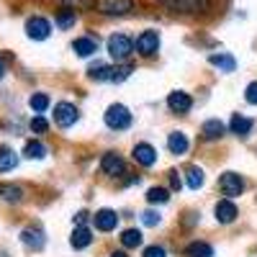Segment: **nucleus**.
Wrapping results in <instances>:
<instances>
[{"mask_svg": "<svg viewBox=\"0 0 257 257\" xmlns=\"http://www.w3.org/2000/svg\"><path fill=\"white\" fill-rule=\"evenodd\" d=\"M108 54L116 62H126L128 57L134 54V39L126 36V34H113L108 36Z\"/></svg>", "mask_w": 257, "mask_h": 257, "instance_id": "nucleus-1", "label": "nucleus"}, {"mask_svg": "<svg viewBox=\"0 0 257 257\" xmlns=\"http://www.w3.org/2000/svg\"><path fill=\"white\" fill-rule=\"evenodd\" d=\"M105 126L113 128V132H123V128L132 126V113H128L126 105H121V103L108 105V111H105Z\"/></svg>", "mask_w": 257, "mask_h": 257, "instance_id": "nucleus-2", "label": "nucleus"}, {"mask_svg": "<svg viewBox=\"0 0 257 257\" xmlns=\"http://www.w3.org/2000/svg\"><path fill=\"white\" fill-rule=\"evenodd\" d=\"M219 190L224 193L229 201L237 198V196H242V193H244V180H242V175H237V173H224V175L219 178Z\"/></svg>", "mask_w": 257, "mask_h": 257, "instance_id": "nucleus-3", "label": "nucleus"}, {"mask_svg": "<svg viewBox=\"0 0 257 257\" xmlns=\"http://www.w3.org/2000/svg\"><path fill=\"white\" fill-rule=\"evenodd\" d=\"M137 52L142 54V57H155L157 54V49H160V34L157 31H152V29H147V31H142L139 36H137Z\"/></svg>", "mask_w": 257, "mask_h": 257, "instance_id": "nucleus-4", "label": "nucleus"}, {"mask_svg": "<svg viewBox=\"0 0 257 257\" xmlns=\"http://www.w3.org/2000/svg\"><path fill=\"white\" fill-rule=\"evenodd\" d=\"M175 13H203L208 11V0H160Z\"/></svg>", "mask_w": 257, "mask_h": 257, "instance_id": "nucleus-5", "label": "nucleus"}, {"mask_svg": "<svg viewBox=\"0 0 257 257\" xmlns=\"http://www.w3.org/2000/svg\"><path fill=\"white\" fill-rule=\"evenodd\" d=\"M26 34H29V39L44 41V39H49V34H52V24H49L47 18H41V16H34V18L26 21Z\"/></svg>", "mask_w": 257, "mask_h": 257, "instance_id": "nucleus-6", "label": "nucleus"}, {"mask_svg": "<svg viewBox=\"0 0 257 257\" xmlns=\"http://www.w3.org/2000/svg\"><path fill=\"white\" fill-rule=\"evenodd\" d=\"M77 118H80V111L75 108L72 103H57V105H54V123H57V126L67 128V126H72Z\"/></svg>", "mask_w": 257, "mask_h": 257, "instance_id": "nucleus-7", "label": "nucleus"}, {"mask_svg": "<svg viewBox=\"0 0 257 257\" xmlns=\"http://www.w3.org/2000/svg\"><path fill=\"white\" fill-rule=\"evenodd\" d=\"M134 0H98V8L105 16H123L134 11Z\"/></svg>", "mask_w": 257, "mask_h": 257, "instance_id": "nucleus-8", "label": "nucleus"}, {"mask_svg": "<svg viewBox=\"0 0 257 257\" xmlns=\"http://www.w3.org/2000/svg\"><path fill=\"white\" fill-rule=\"evenodd\" d=\"M132 157H134V162L142 165V167H152V165L157 162V149H155L152 144L142 142V144H137V147L132 149Z\"/></svg>", "mask_w": 257, "mask_h": 257, "instance_id": "nucleus-9", "label": "nucleus"}, {"mask_svg": "<svg viewBox=\"0 0 257 257\" xmlns=\"http://www.w3.org/2000/svg\"><path fill=\"white\" fill-rule=\"evenodd\" d=\"M167 108L173 113H188L193 108V98L188 93H183V90H175V93L167 95Z\"/></svg>", "mask_w": 257, "mask_h": 257, "instance_id": "nucleus-10", "label": "nucleus"}, {"mask_svg": "<svg viewBox=\"0 0 257 257\" xmlns=\"http://www.w3.org/2000/svg\"><path fill=\"white\" fill-rule=\"evenodd\" d=\"M100 170H103L105 175H123L126 162H123V157H121V155L108 152V155H103V160H100Z\"/></svg>", "mask_w": 257, "mask_h": 257, "instance_id": "nucleus-11", "label": "nucleus"}, {"mask_svg": "<svg viewBox=\"0 0 257 257\" xmlns=\"http://www.w3.org/2000/svg\"><path fill=\"white\" fill-rule=\"evenodd\" d=\"M213 213H216V221H219V224H231L234 219L239 216L237 206H234L229 198H224V201H219L216 206H213Z\"/></svg>", "mask_w": 257, "mask_h": 257, "instance_id": "nucleus-12", "label": "nucleus"}, {"mask_svg": "<svg viewBox=\"0 0 257 257\" xmlns=\"http://www.w3.org/2000/svg\"><path fill=\"white\" fill-rule=\"evenodd\" d=\"M93 221H95L98 231H113L118 226V216H116V211H111V208H100L93 216Z\"/></svg>", "mask_w": 257, "mask_h": 257, "instance_id": "nucleus-13", "label": "nucleus"}, {"mask_svg": "<svg viewBox=\"0 0 257 257\" xmlns=\"http://www.w3.org/2000/svg\"><path fill=\"white\" fill-rule=\"evenodd\" d=\"M72 52H75L77 57H93V54L98 52V39H93V36H80V39H75V41H72Z\"/></svg>", "mask_w": 257, "mask_h": 257, "instance_id": "nucleus-14", "label": "nucleus"}, {"mask_svg": "<svg viewBox=\"0 0 257 257\" xmlns=\"http://www.w3.org/2000/svg\"><path fill=\"white\" fill-rule=\"evenodd\" d=\"M21 242H24L29 249H41V247H44V231H41V229H24V231H21Z\"/></svg>", "mask_w": 257, "mask_h": 257, "instance_id": "nucleus-15", "label": "nucleus"}, {"mask_svg": "<svg viewBox=\"0 0 257 257\" xmlns=\"http://www.w3.org/2000/svg\"><path fill=\"white\" fill-rule=\"evenodd\" d=\"M201 134H203V139H206V142L219 139V137H224V123H221L219 118H208V121L201 126Z\"/></svg>", "mask_w": 257, "mask_h": 257, "instance_id": "nucleus-16", "label": "nucleus"}, {"mask_svg": "<svg viewBox=\"0 0 257 257\" xmlns=\"http://www.w3.org/2000/svg\"><path fill=\"white\" fill-rule=\"evenodd\" d=\"M93 242V231L88 229V226H77L75 231H72V237H70V244L75 247V249H85Z\"/></svg>", "mask_w": 257, "mask_h": 257, "instance_id": "nucleus-17", "label": "nucleus"}, {"mask_svg": "<svg viewBox=\"0 0 257 257\" xmlns=\"http://www.w3.org/2000/svg\"><path fill=\"white\" fill-rule=\"evenodd\" d=\"M167 149L173 155H185L188 152V137L183 132H173L167 137Z\"/></svg>", "mask_w": 257, "mask_h": 257, "instance_id": "nucleus-18", "label": "nucleus"}, {"mask_svg": "<svg viewBox=\"0 0 257 257\" xmlns=\"http://www.w3.org/2000/svg\"><path fill=\"white\" fill-rule=\"evenodd\" d=\"M229 128H231V134H237V137H247V134L252 132V118H247V116H239V113H234V116H231V123H229Z\"/></svg>", "mask_w": 257, "mask_h": 257, "instance_id": "nucleus-19", "label": "nucleus"}, {"mask_svg": "<svg viewBox=\"0 0 257 257\" xmlns=\"http://www.w3.org/2000/svg\"><path fill=\"white\" fill-rule=\"evenodd\" d=\"M0 198L8 201V203H21V201H24V188L3 183V185H0Z\"/></svg>", "mask_w": 257, "mask_h": 257, "instance_id": "nucleus-20", "label": "nucleus"}, {"mask_svg": "<svg viewBox=\"0 0 257 257\" xmlns=\"http://www.w3.org/2000/svg\"><path fill=\"white\" fill-rule=\"evenodd\" d=\"M208 62L213 64V67H219L221 72H234L237 70V59H234L231 54H211Z\"/></svg>", "mask_w": 257, "mask_h": 257, "instance_id": "nucleus-21", "label": "nucleus"}, {"mask_svg": "<svg viewBox=\"0 0 257 257\" xmlns=\"http://www.w3.org/2000/svg\"><path fill=\"white\" fill-rule=\"evenodd\" d=\"M18 165V157L11 147H0V173H8Z\"/></svg>", "mask_w": 257, "mask_h": 257, "instance_id": "nucleus-22", "label": "nucleus"}, {"mask_svg": "<svg viewBox=\"0 0 257 257\" xmlns=\"http://www.w3.org/2000/svg\"><path fill=\"white\" fill-rule=\"evenodd\" d=\"M185 254L188 257H213V247L206 242H190L185 247Z\"/></svg>", "mask_w": 257, "mask_h": 257, "instance_id": "nucleus-23", "label": "nucleus"}, {"mask_svg": "<svg viewBox=\"0 0 257 257\" xmlns=\"http://www.w3.org/2000/svg\"><path fill=\"white\" fill-rule=\"evenodd\" d=\"M88 77H90V80H95V82L111 80V67H108V64H103V62H95V64H90Z\"/></svg>", "mask_w": 257, "mask_h": 257, "instance_id": "nucleus-24", "label": "nucleus"}, {"mask_svg": "<svg viewBox=\"0 0 257 257\" xmlns=\"http://www.w3.org/2000/svg\"><path fill=\"white\" fill-rule=\"evenodd\" d=\"M142 242H144V237H142V231H139V229H126V231L121 234V244L128 247V249L139 247Z\"/></svg>", "mask_w": 257, "mask_h": 257, "instance_id": "nucleus-25", "label": "nucleus"}, {"mask_svg": "<svg viewBox=\"0 0 257 257\" xmlns=\"http://www.w3.org/2000/svg\"><path fill=\"white\" fill-rule=\"evenodd\" d=\"M24 155L29 157V160H41L47 155V147L41 144V142H36V139H31V142H26V147H24Z\"/></svg>", "mask_w": 257, "mask_h": 257, "instance_id": "nucleus-26", "label": "nucleus"}, {"mask_svg": "<svg viewBox=\"0 0 257 257\" xmlns=\"http://www.w3.org/2000/svg\"><path fill=\"white\" fill-rule=\"evenodd\" d=\"M185 178H188V188H190V190H198V188H203V180H206L201 167H188Z\"/></svg>", "mask_w": 257, "mask_h": 257, "instance_id": "nucleus-27", "label": "nucleus"}, {"mask_svg": "<svg viewBox=\"0 0 257 257\" xmlns=\"http://www.w3.org/2000/svg\"><path fill=\"white\" fill-rule=\"evenodd\" d=\"M29 105H31V111L44 113V111L49 108V95H47V93H34V95L29 98Z\"/></svg>", "mask_w": 257, "mask_h": 257, "instance_id": "nucleus-28", "label": "nucleus"}, {"mask_svg": "<svg viewBox=\"0 0 257 257\" xmlns=\"http://www.w3.org/2000/svg\"><path fill=\"white\" fill-rule=\"evenodd\" d=\"M75 21H77V16H75V11H59L57 13V26L62 29V31H67V29H72L75 26Z\"/></svg>", "mask_w": 257, "mask_h": 257, "instance_id": "nucleus-29", "label": "nucleus"}, {"mask_svg": "<svg viewBox=\"0 0 257 257\" xmlns=\"http://www.w3.org/2000/svg\"><path fill=\"white\" fill-rule=\"evenodd\" d=\"M147 201L149 203H167L170 201V190H165V188H149L147 190Z\"/></svg>", "mask_w": 257, "mask_h": 257, "instance_id": "nucleus-30", "label": "nucleus"}, {"mask_svg": "<svg viewBox=\"0 0 257 257\" xmlns=\"http://www.w3.org/2000/svg\"><path fill=\"white\" fill-rule=\"evenodd\" d=\"M62 6L67 11H88L95 6V0H62Z\"/></svg>", "mask_w": 257, "mask_h": 257, "instance_id": "nucleus-31", "label": "nucleus"}, {"mask_svg": "<svg viewBox=\"0 0 257 257\" xmlns=\"http://www.w3.org/2000/svg\"><path fill=\"white\" fill-rule=\"evenodd\" d=\"M132 72H134L132 64H121V67H113V70H111V80H113V82H123Z\"/></svg>", "mask_w": 257, "mask_h": 257, "instance_id": "nucleus-32", "label": "nucleus"}, {"mask_svg": "<svg viewBox=\"0 0 257 257\" xmlns=\"http://www.w3.org/2000/svg\"><path fill=\"white\" fill-rule=\"evenodd\" d=\"M29 126H31L34 134H47V132H49V121H47L44 116H34Z\"/></svg>", "mask_w": 257, "mask_h": 257, "instance_id": "nucleus-33", "label": "nucleus"}, {"mask_svg": "<svg viewBox=\"0 0 257 257\" xmlns=\"http://www.w3.org/2000/svg\"><path fill=\"white\" fill-rule=\"evenodd\" d=\"M142 221H144L147 226H157L162 219H160V213H157V211H144V213H142Z\"/></svg>", "mask_w": 257, "mask_h": 257, "instance_id": "nucleus-34", "label": "nucleus"}, {"mask_svg": "<svg viewBox=\"0 0 257 257\" xmlns=\"http://www.w3.org/2000/svg\"><path fill=\"white\" fill-rule=\"evenodd\" d=\"M244 100H247V103H252V105H257V82H249V85H247V90H244Z\"/></svg>", "mask_w": 257, "mask_h": 257, "instance_id": "nucleus-35", "label": "nucleus"}, {"mask_svg": "<svg viewBox=\"0 0 257 257\" xmlns=\"http://www.w3.org/2000/svg\"><path fill=\"white\" fill-rule=\"evenodd\" d=\"M144 257H167V252H165V247L152 244V247H147V249H144Z\"/></svg>", "mask_w": 257, "mask_h": 257, "instance_id": "nucleus-36", "label": "nucleus"}, {"mask_svg": "<svg viewBox=\"0 0 257 257\" xmlns=\"http://www.w3.org/2000/svg\"><path fill=\"white\" fill-rule=\"evenodd\" d=\"M170 185H173V190H180V178H178V173H170Z\"/></svg>", "mask_w": 257, "mask_h": 257, "instance_id": "nucleus-37", "label": "nucleus"}, {"mask_svg": "<svg viewBox=\"0 0 257 257\" xmlns=\"http://www.w3.org/2000/svg\"><path fill=\"white\" fill-rule=\"evenodd\" d=\"M90 216H88V213H85V211H80L77 213V216H75V221H77V226H85V221H88Z\"/></svg>", "mask_w": 257, "mask_h": 257, "instance_id": "nucleus-38", "label": "nucleus"}, {"mask_svg": "<svg viewBox=\"0 0 257 257\" xmlns=\"http://www.w3.org/2000/svg\"><path fill=\"white\" fill-rule=\"evenodd\" d=\"M6 75V62H3V57H0V77Z\"/></svg>", "mask_w": 257, "mask_h": 257, "instance_id": "nucleus-39", "label": "nucleus"}, {"mask_svg": "<svg viewBox=\"0 0 257 257\" xmlns=\"http://www.w3.org/2000/svg\"><path fill=\"white\" fill-rule=\"evenodd\" d=\"M111 257H126V252H113Z\"/></svg>", "mask_w": 257, "mask_h": 257, "instance_id": "nucleus-40", "label": "nucleus"}]
</instances>
